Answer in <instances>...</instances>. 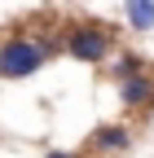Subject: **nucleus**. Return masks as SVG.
Returning <instances> with one entry per match:
<instances>
[{
  "mask_svg": "<svg viewBox=\"0 0 154 158\" xmlns=\"http://www.w3.org/2000/svg\"><path fill=\"white\" fill-rule=\"evenodd\" d=\"M66 53L62 35H31V31H9L0 40V79H27L35 75L49 57Z\"/></svg>",
  "mask_w": 154,
  "mask_h": 158,
  "instance_id": "f257e3e1",
  "label": "nucleus"
},
{
  "mask_svg": "<svg viewBox=\"0 0 154 158\" xmlns=\"http://www.w3.org/2000/svg\"><path fill=\"white\" fill-rule=\"evenodd\" d=\"M62 48L71 62L84 66H106L114 53V27L110 22H92V18H75V22L62 31Z\"/></svg>",
  "mask_w": 154,
  "mask_h": 158,
  "instance_id": "f03ea898",
  "label": "nucleus"
},
{
  "mask_svg": "<svg viewBox=\"0 0 154 158\" xmlns=\"http://www.w3.org/2000/svg\"><path fill=\"white\" fill-rule=\"evenodd\" d=\"M119 106L128 114H150L154 110V70H141L119 84Z\"/></svg>",
  "mask_w": 154,
  "mask_h": 158,
  "instance_id": "7ed1b4c3",
  "label": "nucleus"
},
{
  "mask_svg": "<svg viewBox=\"0 0 154 158\" xmlns=\"http://www.w3.org/2000/svg\"><path fill=\"white\" fill-rule=\"evenodd\" d=\"M132 127L128 123H101V127H92V136H88V149L92 154H106V158H114V154H128L132 149Z\"/></svg>",
  "mask_w": 154,
  "mask_h": 158,
  "instance_id": "20e7f679",
  "label": "nucleus"
},
{
  "mask_svg": "<svg viewBox=\"0 0 154 158\" xmlns=\"http://www.w3.org/2000/svg\"><path fill=\"white\" fill-rule=\"evenodd\" d=\"M141 70H150V62L141 53H119L114 62H106V75L114 79V84H123V79H132V75H141Z\"/></svg>",
  "mask_w": 154,
  "mask_h": 158,
  "instance_id": "39448f33",
  "label": "nucleus"
},
{
  "mask_svg": "<svg viewBox=\"0 0 154 158\" xmlns=\"http://www.w3.org/2000/svg\"><path fill=\"white\" fill-rule=\"evenodd\" d=\"M123 13H128V31H154V0H123Z\"/></svg>",
  "mask_w": 154,
  "mask_h": 158,
  "instance_id": "423d86ee",
  "label": "nucleus"
},
{
  "mask_svg": "<svg viewBox=\"0 0 154 158\" xmlns=\"http://www.w3.org/2000/svg\"><path fill=\"white\" fill-rule=\"evenodd\" d=\"M44 158H79V154H71V149H49Z\"/></svg>",
  "mask_w": 154,
  "mask_h": 158,
  "instance_id": "0eeeda50",
  "label": "nucleus"
}]
</instances>
